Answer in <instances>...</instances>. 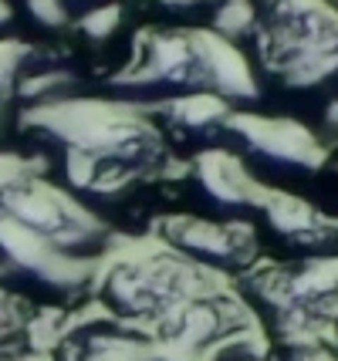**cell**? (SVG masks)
I'll return each instance as SVG.
<instances>
[{"label": "cell", "instance_id": "obj_2", "mask_svg": "<svg viewBox=\"0 0 338 361\" xmlns=\"http://www.w3.org/2000/svg\"><path fill=\"white\" fill-rule=\"evenodd\" d=\"M196 294H203L200 267L186 264L169 250L115 264L98 287V300L105 304L109 317L122 324H139V321L159 324Z\"/></svg>", "mask_w": 338, "mask_h": 361}, {"label": "cell", "instance_id": "obj_5", "mask_svg": "<svg viewBox=\"0 0 338 361\" xmlns=\"http://www.w3.org/2000/svg\"><path fill=\"white\" fill-rule=\"evenodd\" d=\"M162 240L169 253L203 270L247 274L254 270L258 236L237 220H210V216H173L162 223Z\"/></svg>", "mask_w": 338, "mask_h": 361}, {"label": "cell", "instance_id": "obj_8", "mask_svg": "<svg viewBox=\"0 0 338 361\" xmlns=\"http://www.w3.org/2000/svg\"><path fill=\"white\" fill-rule=\"evenodd\" d=\"M264 226L271 230V236L288 247L291 253H298V260L305 257H332V247L338 240V226L332 220H325L318 209H311L308 203L298 200H274L264 206Z\"/></svg>", "mask_w": 338, "mask_h": 361}, {"label": "cell", "instance_id": "obj_17", "mask_svg": "<svg viewBox=\"0 0 338 361\" xmlns=\"http://www.w3.org/2000/svg\"><path fill=\"white\" fill-rule=\"evenodd\" d=\"M145 361H176V358H162V355H149Z\"/></svg>", "mask_w": 338, "mask_h": 361}, {"label": "cell", "instance_id": "obj_3", "mask_svg": "<svg viewBox=\"0 0 338 361\" xmlns=\"http://www.w3.org/2000/svg\"><path fill=\"white\" fill-rule=\"evenodd\" d=\"M0 216L85 264H95L105 253L109 236L102 230V223L78 200H71L65 189H58L54 183L34 173H24L11 186Z\"/></svg>", "mask_w": 338, "mask_h": 361}, {"label": "cell", "instance_id": "obj_18", "mask_svg": "<svg viewBox=\"0 0 338 361\" xmlns=\"http://www.w3.org/2000/svg\"><path fill=\"white\" fill-rule=\"evenodd\" d=\"M11 4H14V0H11Z\"/></svg>", "mask_w": 338, "mask_h": 361}, {"label": "cell", "instance_id": "obj_7", "mask_svg": "<svg viewBox=\"0 0 338 361\" xmlns=\"http://www.w3.org/2000/svg\"><path fill=\"white\" fill-rule=\"evenodd\" d=\"M149 355L152 351L145 334L115 317H102L65 334L54 361H145Z\"/></svg>", "mask_w": 338, "mask_h": 361}, {"label": "cell", "instance_id": "obj_1", "mask_svg": "<svg viewBox=\"0 0 338 361\" xmlns=\"http://www.w3.org/2000/svg\"><path fill=\"white\" fill-rule=\"evenodd\" d=\"M95 283V264L75 260L0 216V287L17 300L71 307Z\"/></svg>", "mask_w": 338, "mask_h": 361}, {"label": "cell", "instance_id": "obj_9", "mask_svg": "<svg viewBox=\"0 0 338 361\" xmlns=\"http://www.w3.org/2000/svg\"><path fill=\"white\" fill-rule=\"evenodd\" d=\"M28 328H31V307L0 287V348L28 341Z\"/></svg>", "mask_w": 338, "mask_h": 361}, {"label": "cell", "instance_id": "obj_15", "mask_svg": "<svg viewBox=\"0 0 338 361\" xmlns=\"http://www.w3.org/2000/svg\"><path fill=\"white\" fill-rule=\"evenodd\" d=\"M51 7L58 14H71V17H85V14H95L98 0H51Z\"/></svg>", "mask_w": 338, "mask_h": 361}, {"label": "cell", "instance_id": "obj_11", "mask_svg": "<svg viewBox=\"0 0 338 361\" xmlns=\"http://www.w3.org/2000/svg\"><path fill=\"white\" fill-rule=\"evenodd\" d=\"M14 94H17V61L0 54V128L7 122V111L14 105Z\"/></svg>", "mask_w": 338, "mask_h": 361}, {"label": "cell", "instance_id": "obj_12", "mask_svg": "<svg viewBox=\"0 0 338 361\" xmlns=\"http://www.w3.org/2000/svg\"><path fill=\"white\" fill-rule=\"evenodd\" d=\"M0 361H54V351H44L41 345H34L28 338V341L0 348Z\"/></svg>", "mask_w": 338, "mask_h": 361}, {"label": "cell", "instance_id": "obj_4", "mask_svg": "<svg viewBox=\"0 0 338 361\" xmlns=\"http://www.w3.org/2000/svg\"><path fill=\"white\" fill-rule=\"evenodd\" d=\"M230 145L251 166V173L301 179L315 173L322 162V149L315 135L288 118H234L227 122Z\"/></svg>", "mask_w": 338, "mask_h": 361}, {"label": "cell", "instance_id": "obj_13", "mask_svg": "<svg viewBox=\"0 0 338 361\" xmlns=\"http://www.w3.org/2000/svg\"><path fill=\"white\" fill-rule=\"evenodd\" d=\"M28 173L24 166H20V159L14 156H0V213H4V200H7V192L14 186L20 176Z\"/></svg>", "mask_w": 338, "mask_h": 361}, {"label": "cell", "instance_id": "obj_16", "mask_svg": "<svg viewBox=\"0 0 338 361\" xmlns=\"http://www.w3.org/2000/svg\"><path fill=\"white\" fill-rule=\"evenodd\" d=\"M11 31H14V4L0 0V41H7Z\"/></svg>", "mask_w": 338, "mask_h": 361}, {"label": "cell", "instance_id": "obj_6", "mask_svg": "<svg viewBox=\"0 0 338 361\" xmlns=\"http://www.w3.org/2000/svg\"><path fill=\"white\" fill-rule=\"evenodd\" d=\"M247 328V311L237 307L230 298L217 294H196L186 304H179L173 314L159 321V338L176 355L196 358L210 348H224L237 341Z\"/></svg>", "mask_w": 338, "mask_h": 361}, {"label": "cell", "instance_id": "obj_14", "mask_svg": "<svg viewBox=\"0 0 338 361\" xmlns=\"http://www.w3.org/2000/svg\"><path fill=\"white\" fill-rule=\"evenodd\" d=\"M217 361H267V355H260L254 345H247V341H230V345L220 348V355H217Z\"/></svg>", "mask_w": 338, "mask_h": 361}, {"label": "cell", "instance_id": "obj_10", "mask_svg": "<svg viewBox=\"0 0 338 361\" xmlns=\"http://www.w3.org/2000/svg\"><path fill=\"white\" fill-rule=\"evenodd\" d=\"M162 11H169L173 17L193 20V17H220V11L230 7V0H156Z\"/></svg>", "mask_w": 338, "mask_h": 361}]
</instances>
